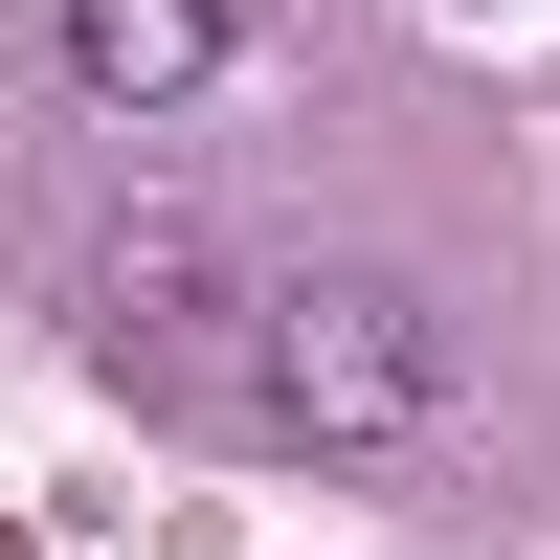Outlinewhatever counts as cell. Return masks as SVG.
Masks as SVG:
<instances>
[{"label": "cell", "mask_w": 560, "mask_h": 560, "mask_svg": "<svg viewBox=\"0 0 560 560\" xmlns=\"http://www.w3.org/2000/svg\"><path fill=\"white\" fill-rule=\"evenodd\" d=\"M224 68V0H68V90L90 113H179Z\"/></svg>", "instance_id": "cell-3"}, {"label": "cell", "mask_w": 560, "mask_h": 560, "mask_svg": "<svg viewBox=\"0 0 560 560\" xmlns=\"http://www.w3.org/2000/svg\"><path fill=\"white\" fill-rule=\"evenodd\" d=\"M247 337H269V292L224 269V224H135V247H90V382H135V404H224L247 427Z\"/></svg>", "instance_id": "cell-2"}, {"label": "cell", "mask_w": 560, "mask_h": 560, "mask_svg": "<svg viewBox=\"0 0 560 560\" xmlns=\"http://www.w3.org/2000/svg\"><path fill=\"white\" fill-rule=\"evenodd\" d=\"M247 427L269 448H427L448 427V314L404 292V269H269Z\"/></svg>", "instance_id": "cell-1"}]
</instances>
